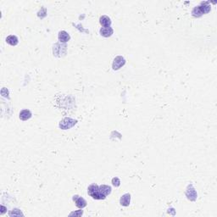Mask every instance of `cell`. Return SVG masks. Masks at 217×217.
<instances>
[{
    "instance_id": "5bb4252c",
    "label": "cell",
    "mask_w": 217,
    "mask_h": 217,
    "mask_svg": "<svg viewBox=\"0 0 217 217\" xmlns=\"http://www.w3.org/2000/svg\"><path fill=\"white\" fill-rule=\"evenodd\" d=\"M112 184H113V186L119 187L120 185V180L118 177H114L112 179Z\"/></svg>"
},
{
    "instance_id": "52a82bcc",
    "label": "cell",
    "mask_w": 217,
    "mask_h": 217,
    "mask_svg": "<svg viewBox=\"0 0 217 217\" xmlns=\"http://www.w3.org/2000/svg\"><path fill=\"white\" fill-rule=\"evenodd\" d=\"M58 37H59V41L60 43H67L68 41L70 40V38H71L70 35H69L65 31H59Z\"/></svg>"
},
{
    "instance_id": "8992f818",
    "label": "cell",
    "mask_w": 217,
    "mask_h": 217,
    "mask_svg": "<svg viewBox=\"0 0 217 217\" xmlns=\"http://www.w3.org/2000/svg\"><path fill=\"white\" fill-rule=\"evenodd\" d=\"M99 32H100V34H101V36H103V37H109L112 36V34L114 33V30H113V28H111L110 27H102V28L100 29Z\"/></svg>"
},
{
    "instance_id": "3957f363",
    "label": "cell",
    "mask_w": 217,
    "mask_h": 217,
    "mask_svg": "<svg viewBox=\"0 0 217 217\" xmlns=\"http://www.w3.org/2000/svg\"><path fill=\"white\" fill-rule=\"evenodd\" d=\"M186 196L187 198V199H189L190 201H195V200L197 199L198 194H197V192H196L195 188L192 184L188 185L187 187Z\"/></svg>"
},
{
    "instance_id": "6da1fadb",
    "label": "cell",
    "mask_w": 217,
    "mask_h": 217,
    "mask_svg": "<svg viewBox=\"0 0 217 217\" xmlns=\"http://www.w3.org/2000/svg\"><path fill=\"white\" fill-rule=\"evenodd\" d=\"M77 123V120L71 118H65L59 122V127L63 130H67L73 127Z\"/></svg>"
},
{
    "instance_id": "30bf717a",
    "label": "cell",
    "mask_w": 217,
    "mask_h": 217,
    "mask_svg": "<svg viewBox=\"0 0 217 217\" xmlns=\"http://www.w3.org/2000/svg\"><path fill=\"white\" fill-rule=\"evenodd\" d=\"M6 43L8 44L11 45V46H16L19 43L18 38L16 36L14 35H9L6 37Z\"/></svg>"
},
{
    "instance_id": "7c38bea8",
    "label": "cell",
    "mask_w": 217,
    "mask_h": 217,
    "mask_svg": "<svg viewBox=\"0 0 217 217\" xmlns=\"http://www.w3.org/2000/svg\"><path fill=\"white\" fill-rule=\"evenodd\" d=\"M99 191L102 193L103 194L108 196L109 194H110L111 187L108 186V185H101V186H99Z\"/></svg>"
},
{
    "instance_id": "5b68a950",
    "label": "cell",
    "mask_w": 217,
    "mask_h": 217,
    "mask_svg": "<svg viewBox=\"0 0 217 217\" xmlns=\"http://www.w3.org/2000/svg\"><path fill=\"white\" fill-rule=\"evenodd\" d=\"M131 203V194L130 193H126V194L122 195L120 199V204L122 206H129Z\"/></svg>"
},
{
    "instance_id": "ba28073f",
    "label": "cell",
    "mask_w": 217,
    "mask_h": 217,
    "mask_svg": "<svg viewBox=\"0 0 217 217\" xmlns=\"http://www.w3.org/2000/svg\"><path fill=\"white\" fill-rule=\"evenodd\" d=\"M31 112L29 110H23L20 112V115H19V118L21 120H29L31 117Z\"/></svg>"
},
{
    "instance_id": "7a4b0ae2",
    "label": "cell",
    "mask_w": 217,
    "mask_h": 217,
    "mask_svg": "<svg viewBox=\"0 0 217 217\" xmlns=\"http://www.w3.org/2000/svg\"><path fill=\"white\" fill-rule=\"evenodd\" d=\"M126 64V59L122 56H117L114 59L112 64V68L114 71H118L121 67H123Z\"/></svg>"
},
{
    "instance_id": "8fae6325",
    "label": "cell",
    "mask_w": 217,
    "mask_h": 217,
    "mask_svg": "<svg viewBox=\"0 0 217 217\" xmlns=\"http://www.w3.org/2000/svg\"><path fill=\"white\" fill-rule=\"evenodd\" d=\"M93 199H97V200H102V199H105L106 196L104 194H103L102 193L99 191V188L97 189V191H95L94 193H93L92 194L90 195Z\"/></svg>"
},
{
    "instance_id": "277c9868",
    "label": "cell",
    "mask_w": 217,
    "mask_h": 217,
    "mask_svg": "<svg viewBox=\"0 0 217 217\" xmlns=\"http://www.w3.org/2000/svg\"><path fill=\"white\" fill-rule=\"evenodd\" d=\"M73 200L75 201V205H76V207H78V208L80 209H83L84 207L87 206V201L83 199V198H81V197H79L78 195H75L74 196V198H73Z\"/></svg>"
},
{
    "instance_id": "4fadbf2b",
    "label": "cell",
    "mask_w": 217,
    "mask_h": 217,
    "mask_svg": "<svg viewBox=\"0 0 217 217\" xmlns=\"http://www.w3.org/2000/svg\"><path fill=\"white\" fill-rule=\"evenodd\" d=\"M98 188H99L98 185L95 184V183L92 184V185H90V186L88 187V195H91L93 193H94L95 191H97Z\"/></svg>"
},
{
    "instance_id": "9c48e42d",
    "label": "cell",
    "mask_w": 217,
    "mask_h": 217,
    "mask_svg": "<svg viewBox=\"0 0 217 217\" xmlns=\"http://www.w3.org/2000/svg\"><path fill=\"white\" fill-rule=\"evenodd\" d=\"M99 23L103 27H110L111 25L110 18L108 17L107 15H103L99 19Z\"/></svg>"
}]
</instances>
